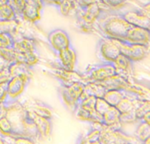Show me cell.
Instances as JSON below:
<instances>
[{"label":"cell","instance_id":"277c9868","mask_svg":"<svg viewBox=\"0 0 150 144\" xmlns=\"http://www.w3.org/2000/svg\"><path fill=\"white\" fill-rule=\"evenodd\" d=\"M115 40L120 48V54L130 59L133 62L143 61L149 54V46L130 43L123 40Z\"/></svg>","mask_w":150,"mask_h":144},{"label":"cell","instance_id":"8fae6325","mask_svg":"<svg viewBox=\"0 0 150 144\" xmlns=\"http://www.w3.org/2000/svg\"><path fill=\"white\" fill-rule=\"evenodd\" d=\"M116 74L133 81L134 79V62L123 55H120L113 62Z\"/></svg>","mask_w":150,"mask_h":144},{"label":"cell","instance_id":"f546056e","mask_svg":"<svg viewBox=\"0 0 150 144\" xmlns=\"http://www.w3.org/2000/svg\"><path fill=\"white\" fill-rule=\"evenodd\" d=\"M14 46V37L9 33H0V48H11Z\"/></svg>","mask_w":150,"mask_h":144},{"label":"cell","instance_id":"ac0fdd59","mask_svg":"<svg viewBox=\"0 0 150 144\" xmlns=\"http://www.w3.org/2000/svg\"><path fill=\"white\" fill-rule=\"evenodd\" d=\"M131 82L132 81L118 74H115L99 83L105 87L106 91H109V90H124L125 91Z\"/></svg>","mask_w":150,"mask_h":144},{"label":"cell","instance_id":"7a4b0ae2","mask_svg":"<svg viewBox=\"0 0 150 144\" xmlns=\"http://www.w3.org/2000/svg\"><path fill=\"white\" fill-rule=\"evenodd\" d=\"M7 102V111L5 118L11 123L12 129L14 131L15 136H25V128L27 122V110L25 108L24 105L17 100H6ZM28 138V137H27Z\"/></svg>","mask_w":150,"mask_h":144},{"label":"cell","instance_id":"4316f807","mask_svg":"<svg viewBox=\"0 0 150 144\" xmlns=\"http://www.w3.org/2000/svg\"><path fill=\"white\" fill-rule=\"evenodd\" d=\"M0 58L4 60L8 65L16 61V51L13 48H0Z\"/></svg>","mask_w":150,"mask_h":144},{"label":"cell","instance_id":"8d00e7d4","mask_svg":"<svg viewBox=\"0 0 150 144\" xmlns=\"http://www.w3.org/2000/svg\"><path fill=\"white\" fill-rule=\"evenodd\" d=\"M7 65H8V64H7L4 60H2V59L0 58V70H3V69H4L5 66H7Z\"/></svg>","mask_w":150,"mask_h":144},{"label":"cell","instance_id":"e0dca14e","mask_svg":"<svg viewBox=\"0 0 150 144\" xmlns=\"http://www.w3.org/2000/svg\"><path fill=\"white\" fill-rule=\"evenodd\" d=\"M13 48L17 52L20 53H34L37 52L36 48V40L33 38L19 36L14 37V46Z\"/></svg>","mask_w":150,"mask_h":144},{"label":"cell","instance_id":"1f68e13d","mask_svg":"<svg viewBox=\"0 0 150 144\" xmlns=\"http://www.w3.org/2000/svg\"><path fill=\"white\" fill-rule=\"evenodd\" d=\"M111 106L103 99V98H97L96 104H95V111L98 114L103 115L110 107Z\"/></svg>","mask_w":150,"mask_h":144},{"label":"cell","instance_id":"ba28073f","mask_svg":"<svg viewBox=\"0 0 150 144\" xmlns=\"http://www.w3.org/2000/svg\"><path fill=\"white\" fill-rule=\"evenodd\" d=\"M47 41L54 52V54H58V52L69 48L71 46L70 38L68 33L63 29H54L51 31L47 35Z\"/></svg>","mask_w":150,"mask_h":144},{"label":"cell","instance_id":"83f0119b","mask_svg":"<svg viewBox=\"0 0 150 144\" xmlns=\"http://www.w3.org/2000/svg\"><path fill=\"white\" fill-rule=\"evenodd\" d=\"M0 132L4 135V136H7V137H11V138H14L16 137L15 136V134H14V131L12 129V127L11 125V123L9 122V121L4 117L0 120Z\"/></svg>","mask_w":150,"mask_h":144},{"label":"cell","instance_id":"5b68a950","mask_svg":"<svg viewBox=\"0 0 150 144\" xmlns=\"http://www.w3.org/2000/svg\"><path fill=\"white\" fill-rule=\"evenodd\" d=\"M84 83L76 82L70 85H60L58 88L59 95L64 105L72 112L76 108L77 102L83 92Z\"/></svg>","mask_w":150,"mask_h":144},{"label":"cell","instance_id":"ffe728a7","mask_svg":"<svg viewBox=\"0 0 150 144\" xmlns=\"http://www.w3.org/2000/svg\"><path fill=\"white\" fill-rule=\"evenodd\" d=\"M105 92L106 90L100 83L91 82V83H87L84 84L82 96H84V97L94 96L96 98H103Z\"/></svg>","mask_w":150,"mask_h":144},{"label":"cell","instance_id":"d6a6232c","mask_svg":"<svg viewBox=\"0 0 150 144\" xmlns=\"http://www.w3.org/2000/svg\"><path fill=\"white\" fill-rule=\"evenodd\" d=\"M77 8H83V7H86L91 4H94V3H99L101 4V1L100 0H73Z\"/></svg>","mask_w":150,"mask_h":144},{"label":"cell","instance_id":"8992f818","mask_svg":"<svg viewBox=\"0 0 150 144\" xmlns=\"http://www.w3.org/2000/svg\"><path fill=\"white\" fill-rule=\"evenodd\" d=\"M96 53L101 62H113L120 55V48L115 40L102 37L97 43Z\"/></svg>","mask_w":150,"mask_h":144},{"label":"cell","instance_id":"30bf717a","mask_svg":"<svg viewBox=\"0 0 150 144\" xmlns=\"http://www.w3.org/2000/svg\"><path fill=\"white\" fill-rule=\"evenodd\" d=\"M122 18L131 26H139L149 30V10L144 11H131L125 13H120Z\"/></svg>","mask_w":150,"mask_h":144},{"label":"cell","instance_id":"f1b7e54d","mask_svg":"<svg viewBox=\"0 0 150 144\" xmlns=\"http://www.w3.org/2000/svg\"><path fill=\"white\" fill-rule=\"evenodd\" d=\"M149 112H150V100L142 101L139 104V106L134 109V113H135L137 121H141L142 119V117Z\"/></svg>","mask_w":150,"mask_h":144},{"label":"cell","instance_id":"6da1fadb","mask_svg":"<svg viewBox=\"0 0 150 144\" xmlns=\"http://www.w3.org/2000/svg\"><path fill=\"white\" fill-rule=\"evenodd\" d=\"M98 21V31L103 37L109 39L124 40L127 31L132 26L122 18L121 14L105 15L103 12Z\"/></svg>","mask_w":150,"mask_h":144},{"label":"cell","instance_id":"2e32d148","mask_svg":"<svg viewBox=\"0 0 150 144\" xmlns=\"http://www.w3.org/2000/svg\"><path fill=\"white\" fill-rule=\"evenodd\" d=\"M30 113L34 122L39 140H46L49 138L52 134V128H53L52 120L38 116L33 113L32 112H30Z\"/></svg>","mask_w":150,"mask_h":144},{"label":"cell","instance_id":"e575fe53","mask_svg":"<svg viewBox=\"0 0 150 144\" xmlns=\"http://www.w3.org/2000/svg\"><path fill=\"white\" fill-rule=\"evenodd\" d=\"M6 111H7V102L5 100L1 101L0 102V120L5 117Z\"/></svg>","mask_w":150,"mask_h":144},{"label":"cell","instance_id":"9a60e30c","mask_svg":"<svg viewBox=\"0 0 150 144\" xmlns=\"http://www.w3.org/2000/svg\"><path fill=\"white\" fill-rule=\"evenodd\" d=\"M127 96L138 100H150V91L148 85H145L134 79L125 90Z\"/></svg>","mask_w":150,"mask_h":144},{"label":"cell","instance_id":"603a6c76","mask_svg":"<svg viewBox=\"0 0 150 144\" xmlns=\"http://www.w3.org/2000/svg\"><path fill=\"white\" fill-rule=\"evenodd\" d=\"M142 100H138V99H132V98H129L127 96H126L125 98H123L119 103L118 105L115 106L118 111L120 113H127V112H130V111H133L138 106L139 104L142 102ZM144 101V100H143Z\"/></svg>","mask_w":150,"mask_h":144},{"label":"cell","instance_id":"44dd1931","mask_svg":"<svg viewBox=\"0 0 150 144\" xmlns=\"http://www.w3.org/2000/svg\"><path fill=\"white\" fill-rule=\"evenodd\" d=\"M8 70H9V72L11 75V77H15V76H25L31 79L33 77L32 68L26 66L25 64L20 63V62H14L9 64Z\"/></svg>","mask_w":150,"mask_h":144},{"label":"cell","instance_id":"836d02e7","mask_svg":"<svg viewBox=\"0 0 150 144\" xmlns=\"http://www.w3.org/2000/svg\"><path fill=\"white\" fill-rule=\"evenodd\" d=\"M7 83L8 81L0 82V102L4 101L7 98Z\"/></svg>","mask_w":150,"mask_h":144},{"label":"cell","instance_id":"7c38bea8","mask_svg":"<svg viewBox=\"0 0 150 144\" xmlns=\"http://www.w3.org/2000/svg\"><path fill=\"white\" fill-rule=\"evenodd\" d=\"M123 40L130 43L149 46V30L132 26Z\"/></svg>","mask_w":150,"mask_h":144},{"label":"cell","instance_id":"5bb4252c","mask_svg":"<svg viewBox=\"0 0 150 144\" xmlns=\"http://www.w3.org/2000/svg\"><path fill=\"white\" fill-rule=\"evenodd\" d=\"M23 105L27 111H30L38 116L50 120L53 119L52 107L43 101H40L39 99H30Z\"/></svg>","mask_w":150,"mask_h":144},{"label":"cell","instance_id":"9c48e42d","mask_svg":"<svg viewBox=\"0 0 150 144\" xmlns=\"http://www.w3.org/2000/svg\"><path fill=\"white\" fill-rule=\"evenodd\" d=\"M31 81V78L25 76L11 77L7 83V98L6 100H17L18 98L24 92L26 85Z\"/></svg>","mask_w":150,"mask_h":144},{"label":"cell","instance_id":"7402d4cb","mask_svg":"<svg viewBox=\"0 0 150 144\" xmlns=\"http://www.w3.org/2000/svg\"><path fill=\"white\" fill-rule=\"evenodd\" d=\"M16 51V50H15ZM40 61L39 55L37 52L34 53H20L16 51V61L17 62H20L25 64L30 68H33Z\"/></svg>","mask_w":150,"mask_h":144},{"label":"cell","instance_id":"cb8c5ba5","mask_svg":"<svg viewBox=\"0 0 150 144\" xmlns=\"http://www.w3.org/2000/svg\"><path fill=\"white\" fill-rule=\"evenodd\" d=\"M126 96L127 93L124 90H109L105 92L103 99L111 106H116L118 103Z\"/></svg>","mask_w":150,"mask_h":144},{"label":"cell","instance_id":"4dcf8cb0","mask_svg":"<svg viewBox=\"0 0 150 144\" xmlns=\"http://www.w3.org/2000/svg\"><path fill=\"white\" fill-rule=\"evenodd\" d=\"M120 124L122 126L126 125V124L136 123L137 122V119H136V116H135L134 110L127 112V113H120Z\"/></svg>","mask_w":150,"mask_h":144},{"label":"cell","instance_id":"52a82bcc","mask_svg":"<svg viewBox=\"0 0 150 144\" xmlns=\"http://www.w3.org/2000/svg\"><path fill=\"white\" fill-rule=\"evenodd\" d=\"M54 78L59 81L60 85H70L76 82H83L82 72L77 70H67L61 68L57 63L51 65L48 72Z\"/></svg>","mask_w":150,"mask_h":144},{"label":"cell","instance_id":"d4e9b609","mask_svg":"<svg viewBox=\"0 0 150 144\" xmlns=\"http://www.w3.org/2000/svg\"><path fill=\"white\" fill-rule=\"evenodd\" d=\"M136 123L137 126L134 132V137L139 143H142L144 141L150 138V124L142 121H139Z\"/></svg>","mask_w":150,"mask_h":144},{"label":"cell","instance_id":"d6986e66","mask_svg":"<svg viewBox=\"0 0 150 144\" xmlns=\"http://www.w3.org/2000/svg\"><path fill=\"white\" fill-rule=\"evenodd\" d=\"M120 113L115 106H110L102 115V124L105 127L121 128L122 125L120 122Z\"/></svg>","mask_w":150,"mask_h":144},{"label":"cell","instance_id":"484cf974","mask_svg":"<svg viewBox=\"0 0 150 144\" xmlns=\"http://www.w3.org/2000/svg\"><path fill=\"white\" fill-rule=\"evenodd\" d=\"M18 26V22L17 19L0 21V33H9L13 35L17 32Z\"/></svg>","mask_w":150,"mask_h":144},{"label":"cell","instance_id":"d590c367","mask_svg":"<svg viewBox=\"0 0 150 144\" xmlns=\"http://www.w3.org/2000/svg\"><path fill=\"white\" fill-rule=\"evenodd\" d=\"M78 144H100V143H99V142H90V141L85 140V139L82 136V137H80V139H79Z\"/></svg>","mask_w":150,"mask_h":144},{"label":"cell","instance_id":"4fadbf2b","mask_svg":"<svg viewBox=\"0 0 150 144\" xmlns=\"http://www.w3.org/2000/svg\"><path fill=\"white\" fill-rule=\"evenodd\" d=\"M59 61L57 64L67 70H75L77 63V53L76 49L70 46L57 54Z\"/></svg>","mask_w":150,"mask_h":144},{"label":"cell","instance_id":"3957f363","mask_svg":"<svg viewBox=\"0 0 150 144\" xmlns=\"http://www.w3.org/2000/svg\"><path fill=\"white\" fill-rule=\"evenodd\" d=\"M116 74L113 62H101L89 65L84 71L82 72L83 80L84 84L91 82H102L111 76Z\"/></svg>","mask_w":150,"mask_h":144},{"label":"cell","instance_id":"74e56055","mask_svg":"<svg viewBox=\"0 0 150 144\" xmlns=\"http://www.w3.org/2000/svg\"><path fill=\"white\" fill-rule=\"evenodd\" d=\"M0 144H8V143H6L5 138H4V139H1V138H0Z\"/></svg>","mask_w":150,"mask_h":144}]
</instances>
